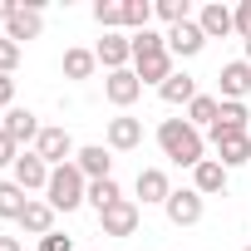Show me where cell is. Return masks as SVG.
I'll return each mask as SVG.
<instances>
[{"mask_svg": "<svg viewBox=\"0 0 251 251\" xmlns=\"http://www.w3.org/2000/svg\"><path fill=\"white\" fill-rule=\"evenodd\" d=\"M30 207V192L20 182H0V222H20Z\"/></svg>", "mask_w": 251, "mask_h": 251, "instance_id": "obj_21", "label": "cell"}, {"mask_svg": "<svg viewBox=\"0 0 251 251\" xmlns=\"http://www.w3.org/2000/svg\"><path fill=\"white\" fill-rule=\"evenodd\" d=\"M212 148H217V163H222L226 173L251 163V133H226V128H212Z\"/></svg>", "mask_w": 251, "mask_h": 251, "instance_id": "obj_5", "label": "cell"}, {"mask_svg": "<svg viewBox=\"0 0 251 251\" xmlns=\"http://www.w3.org/2000/svg\"><path fill=\"white\" fill-rule=\"evenodd\" d=\"M94 20L103 25V35L123 30V0H94Z\"/></svg>", "mask_w": 251, "mask_h": 251, "instance_id": "obj_29", "label": "cell"}, {"mask_svg": "<svg viewBox=\"0 0 251 251\" xmlns=\"http://www.w3.org/2000/svg\"><path fill=\"white\" fill-rule=\"evenodd\" d=\"M40 251H74V241L59 236V231H50V236H40Z\"/></svg>", "mask_w": 251, "mask_h": 251, "instance_id": "obj_33", "label": "cell"}, {"mask_svg": "<svg viewBox=\"0 0 251 251\" xmlns=\"http://www.w3.org/2000/svg\"><path fill=\"white\" fill-rule=\"evenodd\" d=\"M241 251H251V246H241Z\"/></svg>", "mask_w": 251, "mask_h": 251, "instance_id": "obj_38", "label": "cell"}, {"mask_svg": "<svg viewBox=\"0 0 251 251\" xmlns=\"http://www.w3.org/2000/svg\"><path fill=\"white\" fill-rule=\"evenodd\" d=\"M153 15L173 30V25H182V20H192V5L187 0H153Z\"/></svg>", "mask_w": 251, "mask_h": 251, "instance_id": "obj_28", "label": "cell"}, {"mask_svg": "<svg viewBox=\"0 0 251 251\" xmlns=\"http://www.w3.org/2000/svg\"><path fill=\"white\" fill-rule=\"evenodd\" d=\"M45 202H50L54 212H74V207H84V202H89V177H84L74 163L54 168V173H50V187H45Z\"/></svg>", "mask_w": 251, "mask_h": 251, "instance_id": "obj_2", "label": "cell"}, {"mask_svg": "<svg viewBox=\"0 0 251 251\" xmlns=\"http://www.w3.org/2000/svg\"><path fill=\"white\" fill-rule=\"evenodd\" d=\"M113 202H123V192H118V182H113V177L89 182V207H94V212H108Z\"/></svg>", "mask_w": 251, "mask_h": 251, "instance_id": "obj_27", "label": "cell"}, {"mask_svg": "<svg viewBox=\"0 0 251 251\" xmlns=\"http://www.w3.org/2000/svg\"><path fill=\"white\" fill-rule=\"evenodd\" d=\"M99 54L94 50H64V79H94Z\"/></svg>", "mask_w": 251, "mask_h": 251, "instance_id": "obj_25", "label": "cell"}, {"mask_svg": "<svg viewBox=\"0 0 251 251\" xmlns=\"http://www.w3.org/2000/svg\"><path fill=\"white\" fill-rule=\"evenodd\" d=\"M15 158H20V143L10 133H0V168H15Z\"/></svg>", "mask_w": 251, "mask_h": 251, "instance_id": "obj_32", "label": "cell"}, {"mask_svg": "<svg viewBox=\"0 0 251 251\" xmlns=\"http://www.w3.org/2000/svg\"><path fill=\"white\" fill-rule=\"evenodd\" d=\"M158 148H163V158H173L177 168H197V163L207 158L202 128H192L187 118H163V123H158Z\"/></svg>", "mask_w": 251, "mask_h": 251, "instance_id": "obj_1", "label": "cell"}, {"mask_svg": "<svg viewBox=\"0 0 251 251\" xmlns=\"http://www.w3.org/2000/svg\"><path fill=\"white\" fill-rule=\"evenodd\" d=\"M123 30L128 35L153 30V0H123Z\"/></svg>", "mask_w": 251, "mask_h": 251, "instance_id": "obj_24", "label": "cell"}, {"mask_svg": "<svg viewBox=\"0 0 251 251\" xmlns=\"http://www.w3.org/2000/svg\"><path fill=\"white\" fill-rule=\"evenodd\" d=\"M212 128H226V133H251V113H246V103H222V118L212 123Z\"/></svg>", "mask_w": 251, "mask_h": 251, "instance_id": "obj_26", "label": "cell"}, {"mask_svg": "<svg viewBox=\"0 0 251 251\" xmlns=\"http://www.w3.org/2000/svg\"><path fill=\"white\" fill-rule=\"evenodd\" d=\"M94 54H99V64H103L108 74H113V69H128V64H133V40L113 30V35H103V40L94 45Z\"/></svg>", "mask_w": 251, "mask_h": 251, "instance_id": "obj_13", "label": "cell"}, {"mask_svg": "<svg viewBox=\"0 0 251 251\" xmlns=\"http://www.w3.org/2000/svg\"><path fill=\"white\" fill-rule=\"evenodd\" d=\"M0 123H5V113H0Z\"/></svg>", "mask_w": 251, "mask_h": 251, "instance_id": "obj_37", "label": "cell"}, {"mask_svg": "<svg viewBox=\"0 0 251 251\" xmlns=\"http://www.w3.org/2000/svg\"><path fill=\"white\" fill-rule=\"evenodd\" d=\"M197 25H202V35H207V40H226V35H236L231 5H222V0H212V5H202V10H197Z\"/></svg>", "mask_w": 251, "mask_h": 251, "instance_id": "obj_15", "label": "cell"}, {"mask_svg": "<svg viewBox=\"0 0 251 251\" xmlns=\"http://www.w3.org/2000/svg\"><path fill=\"white\" fill-rule=\"evenodd\" d=\"M50 173H54V168H50V163H45V158L30 148V153H20V158H15L10 182H20L25 192H45V187H50Z\"/></svg>", "mask_w": 251, "mask_h": 251, "instance_id": "obj_7", "label": "cell"}, {"mask_svg": "<svg viewBox=\"0 0 251 251\" xmlns=\"http://www.w3.org/2000/svg\"><path fill=\"white\" fill-rule=\"evenodd\" d=\"M20 226H25L30 236H50V231H54V207H50V202H40V197H30V207H25Z\"/></svg>", "mask_w": 251, "mask_h": 251, "instance_id": "obj_20", "label": "cell"}, {"mask_svg": "<svg viewBox=\"0 0 251 251\" xmlns=\"http://www.w3.org/2000/svg\"><path fill=\"white\" fill-rule=\"evenodd\" d=\"M163 212H168L173 226H197L202 212H207V197H202L197 187H173V197L163 202Z\"/></svg>", "mask_w": 251, "mask_h": 251, "instance_id": "obj_4", "label": "cell"}, {"mask_svg": "<svg viewBox=\"0 0 251 251\" xmlns=\"http://www.w3.org/2000/svg\"><path fill=\"white\" fill-rule=\"evenodd\" d=\"M40 30H45V10H40V0L20 5V10L5 20V40H15L20 50H25V40H40Z\"/></svg>", "mask_w": 251, "mask_h": 251, "instance_id": "obj_9", "label": "cell"}, {"mask_svg": "<svg viewBox=\"0 0 251 251\" xmlns=\"http://www.w3.org/2000/svg\"><path fill=\"white\" fill-rule=\"evenodd\" d=\"M192 187H197L202 197H217V192H226V168H222L217 158H202V163L192 168Z\"/></svg>", "mask_w": 251, "mask_h": 251, "instance_id": "obj_18", "label": "cell"}, {"mask_svg": "<svg viewBox=\"0 0 251 251\" xmlns=\"http://www.w3.org/2000/svg\"><path fill=\"white\" fill-rule=\"evenodd\" d=\"M133 187H138V197H143V207H148V202H158V207H163V202L173 197V182H168V173H163V168H143Z\"/></svg>", "mask_w": 251, "mask_h": 251, "instance_id": "obj_19", "label": "cell"}, {"mask_svg": "<svg viewBox=\"0 0 251 251\" xmlns=\"http://www.w3.org/2000/svg\"><path fill=\"white\" fill-rule=\"evenodd\" d=\"M138 222H143V212H138V202H133V197H123V202H113L108 212H99L103 236H133V231H138Z\"/></svg>", "mask_w": 251, "mask_h": 251, "instance_id": "obj_8", "label": "cell"}, {"mask_svg": "<svg viewBox=\"0 0 251 251\" xmlns=\"http://www.w3.org/2000/svg\"><path fill=\"white\" fill-rule=\"evenodd\" d=\"M40 128H45V123H40L30 108H5V123H0V133H10L15 143H35Z\"/></svg>", "mask_w": 251, "mask_h": 251, "instance_id": "obj_17", "label": "cell"}, {"mask_svg": "<svg viewBox=\"0 0 251 251\" xmlns=\"http://www.w3.org/2000/svg\"><path fill=\"white\" fill-rule=\"evenodd\" d=\"M35 153L50 163V168H64V163H74V138H69V128H59V123H45L40 128V138H35Z\"/></svg>", "mask_w": 251, "mask_h": 251, "instance_id": "obj_3", "label": "cell"}, {"mask_svg": "<svg viewBox=\"0 0 251 251\" xmlns=\"http://www.w3.org/2000/svg\"><path fill=\"white\" fill-rule=\"evenodd\" d=\"M202 50H207V35H202L197 20H182V25L168 30V54H173V59H192V54H202Z\"/></svg>", "mask_w": 251, "mask_h": 251, "instance_id": "obj_10", "label": "cell"}, {"mask_svg": "<svg viewBox=\"0 0 251 251\" xmlns=\"http://www.w3.org/2000/svg\"><path fill=\"white\" fill-rule=\"evenodd\" d=\"M246 94H251V64H246V59L222 64V74H217V99H222V103H246Z\"/></svg>", "mask_w": 251, "mask_h": 251, "instance_id": "obj_6", "label": "cell"}, {"mask_svg": "<svg viewBox=\"0 0 251 251\" xmlns=\"http://www.w3.org/2000/svg\"><path fill=\"white\" fill-rule=\"evenodd\" d=\"M231 20H236V35H241V40H251V0H241V5L231 10Z\"/></svg>", "mask_w": 251, "mask_h": 251, "instance_id": "obj_31", "label": "cell"}, {"mask_svg": "<svg viewBox=\"0 0 251 251\" xmlns=\"http://www.w3.org/2000/svg\"><path fill=\"white\" fill-rule=\"evenodd\" d=\"M0 251H25V246H20V236H0Z\"/></svg>", "mask_w": 251, "mask_h": 251, "instance_id": "obj_35", "label": "cell"}, {"mask_svg": "<svg viewBox=\"0 0 251 251\" xmlns=\"http://www.w3.org/2000/svg\"><path fill=\"white\" fill-rule=\"evenodd\" d=\"M158 94H163V103L182 108V103H192V99H197V79H192V74H173V79H168Z\"/></svg>", "mask_w": 251, "mask_h": 251, "instance_id": "obj_23", "label": "cell"}, {"mask_svg": "<svg viewBox=\"0 0 251 251\" xmlns=\"http://www.w3.org/2000/svg\"><path fill=\"white\" fill-rule=\"evenodd\" d=\"M108 148L113 153H128V148H138L143 143V118H128V113H118V118H108Z\"/></svg>", "mask_w": 251, "mask_h": 251, "instance_id": "obj_14", "label": "cell"}, {"mask_svg": "<svg viewBox=\"0 0 251 251\" xmlns=\"http://www.w3.org/2000/svg\"><path fill=\"white\" fill-rule=\"evenodd\" d=\"M15 64H20V45L0 35V74H15Z\"/></svg>", "mask_w": 251, "mask_h": 251, "instance_id": "obj_30", "label": "cell"}, {"mask_svg": "<svg viewBox=\"0 0 251 251\" xmlns=\"http://www.w3.org/2000/svg\"><path fill=\"white\" fill-rule=\"evenodd\" d=\"M10 103H15V79H10V74H0V113H5Z\"/></svg>", "mask_w": 251, "mask_h": 251, "instance_id": "obj_34", "label": "cell"}, {"mask_svg": "<svg viewBox=\"0 0 251 251\" xmlns=\"http://www.w3.org/2000/svg\"><path fill=\"white\" fill-rule=\"evenodd\" d=\"M138 94H143V79H138L133 69H113V74L103 79V99H108L113 108H128V103H138Z\"/></svg>", "mask_w": 251, "mask_h": 251, "instance_id": "obj_11", "label": "cell"}, {"mask_svg": "<svg viewBox=\"0 0 251 251\" xmlns=\"http://www.w3.org/2000/svg\"><path fill=\"white\" fill-rule=\"evenodd\" d=\"M133 74H138L143 84H158V89H163L177 69H173V54H168V50H148V54H133Z\"/></svg>", "mask_w": 251, "mask_h": 251, "instance_id": "obj_12", "label": "cell"}, {"mask_svg": "<svg viewBox=\"0 0 251 251\" xmlns=\"http://www.w3.org/2000/svg\"><path fill=\"white\" fill-rule=\"evenodd\" d=\"M74 168H79L89 182H103V177H113V158H108V148H103V143H89V148H79V153H74Z\"/></svg>", "mask_w": 251, "mask_h": 251, "instance_id": "obj_16", "label": "cell"}, {"mask_svg": "<svg viewBox=\"0 0 251 251\" xmlns=\"http://www.w3.org/2000/svg\"><path fill=\"white\" fill-rule=\"evenodd\" d=\"M246 64H251V40H246Z\"/></svg>", "mask_w": 251, "mask_h": 251, "instance_id": "obj_36", "label": "cell"}, {"mask_svg": "<svg viewBox=\"0 0 251 251\" xmlns=\"http://www.w3.org/2000/svg\"><path fill=\"white\" fill-rule=\"evenodd\" d=\"M217 118H222V99L217 94H197L187 103V123H192V128H212Z\"/></svg>", "mask_w": 251, "mask_h": 251, "instance_id": "obj_22", "label": "cell"}]
</instances>
